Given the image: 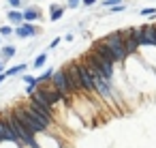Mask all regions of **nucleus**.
Returning <instances> with one entry per match:
<instances>
[{
  "label": "nucleus",
  "instance_id": "1",
  "mask_svg": "<svg viewBox=\"0 0 156 148\" xmlns=\"http://www.w3.org/2000/svg\"><path fill=\"white\" fill-rule=\"evenodd\" d=\"M2 118L7 120V124L11 127V131L15 133V137L26 146V148H37V135L15 116V112L13 109H7V112H2Z\"/></svg>",
  "mask_w": 156,
  "mask_h": 148
},
{
  "label": "nucleus",
  "instance_id": "2",
  "mask_svg": "<svg viewBox=\"0 0 156 148\" xmlns=\"http://www.w3.org/2000/svg\"><path fill=\"white\" fill-rule=\"evenodd\" d=\"M101 41L111 50L113 60H115V65H118V67L126 65L128 54H126V47H124V35H122V30H111V32L103 35V37H101Z\"/></svg>",
  "mask_w": 156,
  "mask_h": 148
},
{
  "label": "nucleus",
  "instance_id": "3",
  "mask_svg": "<svg viewBox=\"0 0 156 148\" xmlns=\"http://www.w3.org/2000/svg\"><path fill=\"white\" fill-rule=\"evenodd\" d=\"M49 84H51L64 99L77 94L75 88H73V84H71V80H69V75H66V71H64V67H62V69H56V73L51 75V82H49Z\"/></svg>",
  "mask_w": 156,
  "mask_h": 148
},
{
  "label": "nucleus",
  "instance_id": "4",
  "mask_svg": "<svg viewBox=\"0 0 156 148\" xmlns=\"http://www.w3.org/2000/svg\"><path fill=\"white\" fill-rule=\"evenodd\" d=\"M43 32H45L43 26H39V24H30V22H24V24L15 26V35H13V37H17L20 41H28V39L41 37Z\"/></svg>",
  "mask_w": 156,
  "mask_h": 148
},
{
  "label": "nucleus",
  "instance_id": "5",
  "mask_svg": "<svg viewBox=\"0 0 156 148\" xmlns=\"http://www.w3.org/2000/svg\"><path fill=\"white\" fill-rule=\"evenodd\" d=\"M141 28V37H139V47H156V24H143Z\"/></svg>",
  "mask_w": 156,
  "mask_h": 148
},
{
  "label": "nucleus",
  "instance_id": "6",
  "mask_svg": "<svg viewBox=\"0 0 156 148\" xmlns=\"http://www.w3.org/2000/svg\"><path fill=\"white\" fill-rule=\"evenodd\" d=\"M37 148H62V139L56 133H37Z\"/></svg>",
  "mask_w": 156,
  "mask_h": 148
},
{
  "label": "nucleus",
  "instance_id": "7",
  "mask_svg": "<svg viewBox=\"0 0 156 148\" xmlns=\"http://www.w3.org/2000/svg\"><path fill=\"white\" fill-rule=\"evenodd\" d=\"M22 13H24V22H30V24L43 20V11H41L39 5H28V7L22 9Z\"/></svg>",
  "mask_w": 156,
  "mask_h": 148
},
{
  "label": "nucleus",
  "instance_id": "8",
  "mask_svg": "<svg viewBox=\"0 0 156 148\" xmlns=\"http://www.w3.org/2000/svg\"><path fill=\"white\" fill-rule=\"evenodd\" d=\"M0 142H20L15 133L11 131V127L7 124V120L2 118V114H0Z\"/></svg>",
  "mask_w": 156,
  "mask_h": 148
},
{
  "label": "nucleus",
  "instance_id": "9",
  "mask_svg": "<svg viewBox=\"0 0 156 148\" xmlns=\"http://www.w3.org/2000/svg\"><path fill=\"white\" fill-rule=\"evenodd\" d=\"M5 17H7V24H11V26L24 24V13H22L20 9H9V11L5 13Z\"/></svg>",
  "mask_w": 156,
  "mask_h": 148
},
{
  "label": "nucleus",
  "instance_id": "10",
  "mask_svg": "<svg viewBox=\"0 0 156 148\" xmlns=\"http://www.w3.org/2000/svg\"><path fill=\"white\" fill-rule=\"evenodd\" d=\"M15 54H17V47L13 43H5L2 47H0V60H5V62H9L11 58H15Z\"/></svg>",
  "mask_w": 156,
  "mask_h": 148
},
{
  "label": "nucleus",
  "instance_id": "11",
  "mask_svg": "<svg viewBox=\"0 0 156 148\" xmlns=\"http://www.w3.org/2000/svg\"><path fill=\"white\" fill-rule=\"evenodd\" d=\"M28 67H30V62H22V65H15V67H9L5 71V75L7 77H20V75H24L28 71Z\"/></svg>",
  "mask_w": 156,
  "mask_h": 148
},
{
  "label": "nucleus",
  "instance_id": "12",
  "mask_svg": "<svg viewBox=\"0 0 156 148\" xmlns=\"http://www.w3.org/2000/svg\"><path fill=\"white\" fill-rule=\"evenodd\" d=\"M47 60H49V54H47V52H41V54L34 56V60L30 62V67H32L34 71H39V69H43V67L47 65Z\"/></svg>",
  "mask_w": 156,
  "mask_h": 148
},
{
  "label": "nucleus",
  "instance_id": "13",
  "mask_svg": "<svg viewBox=\"0 0 156 148\" xmlns=\"http://www.w3.org/2000/svg\"><path fill=\"white\" fill-rule=\"evenodd\" d=\"M64 15H66V7H64V5H60L56 11H49V22H51V24H54V22H60Z\"/></svg>",
  "mask_w": 156,
  "mask_h": 148
},
{
  "label": "nucleus",
  "instance_id": "14",
  "mask_svg": "<svg viewBox=\"0 0 156 148\" xmlns=\"http://www.w3.org/2000/svg\"><path fill=\"white\" fill-rule=\"evenodd\" d=\"M124 11H128V5H126V2H122V5H115V7H109V9H105V13H103V15H120V13H124Z\"/></svg>",
  "mask_w": 156,
  "mask_h": 148
},
{
  "label": "nucleus",
  "instance_id": "15",
  "mask_svg": "<svg viewBox=\"0 0 156 148\" xmlns=\"http://www.w3.org/2000/svg\"><path fill=\"white\" fill-rule=\"evenodd\" d=\"M17 80H22L26 86H32V88H39V86H41V84H39V80H37L34 75H30V73H24V75H20Z\"/></svg>",
  "mask_w": 156,
  "mask_h": 148
},
{
  "label": "nucleus",
  "instance_id": "16",
  "mask_svg": "<svg viewBox=\"0 0 156 148\" xmlns=\"http://www.w3.org/2000/svg\"><path fill=\"white\" fill-rule=\"evenodd\" d=\"M15 35V26H11V24H0V37L2 39H9V37H13Z\"/></svg>",
  "mask_w": 156,
  "mask_h": 148
},
{
  "label": "nucleus",
  "instance_id": "17",
  "mask_svg": "<svg viewBox=\"0 0 156 148\" xmlns=\"http://www.w3.org/2000/svg\"><path fill=\"white\" fill-rule=\"evenodd\" d=\"M141 17H147V20H156V7H143L137 11Z\"/></svg>",
  "mask_w": 156,
  "mask_h": 148
},
{
  "label": "nucleus",
  "instance_id": "18",
  "mask_svg": "<svg viewBox=\"0 0 156 148\" xmlns=\"http://www.w3.org/2000/svg\"><path fill=\"white\" fill-rule=\"evenodd\" d=\"M54 73H56V69H54V67H47V69L37 77V80H39V84H45L47 80H51V75H54Z\"/></svg>",
  "mask_w": 156,
  "mask_h": 148
},
{
  "label": "nucleus",
  "instance_id": "19",
  "mask_svg": "<svg viewBox=\"0 0 156 148\" xmlns=\"http://www.w3.org/2000/svg\"><path fill=\"white\" fill-rule=\"evenodd\" d=\"M122 2H126V0H101L98 7L101 9H109V7H115V5H122Z\"/></svg>",
  "mask_w": 156,
  "mask_h": 148
},
{
  "label": "nucleus",
  "instance_id": "20",
  "mask_svg": "<svg viewBox=\"0 0 156 148\" xmlns=\"http://www.w3.org/2000/svg\"><path fill=\"white\" fill-rule=\"evenodd\" d=\"M64 7H66V11H75V9L81 7V0H66Z\"/></svg>",
  "mask_w": 156,
  "mask_h": 148
},
{
  "label": "nucleus",
  "instance_id": "21",
  "mask_svg": "<svg viewBox=\"0 0 156 148\" xmlns=\"http://www.w3.org/2000/svg\"><path fill=\"white\" fill-rule=\"evenodd\" d=\"M0 148H26L22 142H0Z\"/></svg>",
  "mask_w": 156,
  "mask_h": 148
},
{
  "label": "nucleus",
  "instance_id": "22",
  "mask_svg": "<svg viewBox=\"0 0 156 148\" xmlns=\"http://www.w3.org/2000/svg\"><path fill=\"white\" fill-rule=\"evenodd\" d=\"M60 43H62V37H56V39H51V41H49V45L45 47V52L49 54V52H51V50H56V47H58Z\"/></svg>",
  "mask_w": 156,
  "mask_h": 148
},
{
  "label": "nucleus",
  "instance_id": "23",
  "mask_svg": "<svg viewBox=\"0 0 156 148\" xmlns=\"http://www.w3.org/2000/svg\"><path fill=\"white\" fill-rule=\"evenodd\" d=\"M101 2V0H81V7L83 9H92V7H96Z\"/></svg>",
  "mask_w": 156,
  "mask_h": 148
},
{
  "label": "nucleus",
  "instance_id": "24",
  "mask_svg": "<svg viewBox=\"0 0 156 148\" xmlns=\"http://www.w3.org/2000/svg\"><path fill=\"white\" fill-rule=\"evenodd\" d=\"M62 41H66V43H73V41H75V35H73V32H64Z\"/></svg>",
  "mask_w": 156,
  "mask_h": 148
},
{
  "label": "nucleus",
  "instance_id": "25",
  "mask_svg": "<svg viewBox=\"0 0 156 148\" xmlns=\"http://www.w3.org/2000/svg\"><path fill=\"white\" fill-rule=\"evenodd\" d=\"M7 71V62L5 60H0V73H5Z\"/></svg>",
  "mask_w": 156,
  "mask_h": 148
},
{
  "label": "nucleus",
  "instance_id": "26",
  "mask_svg": "<svg viewBox=\"0 0 156 148\" xmlns=\"http://www.w3.org/2000/svg\"><path fill=\"white\" fill-rule=\"evenodd\" d=\"M7 80H9V77H7V75H5V73H0V86H2V84H5V82H7Z\"/></svg>",
  "mask_w": 156,
  "mask_h": 148
},
{
  "label": "nucleus",
  "instance_id": "27",
  "mask_svg": "<svg viewBox=\"0 0 156 148\" xmlns=\"http://www.w3.org/2000/svg\"><path fill=\"white\" fill-rule=\"evenodd\" d=\"M2 45H5V43H2V37H0V47H2Z\"/></svg>",
  "mask_w": 156,
  "mask_h": 148
}]
</instances>
